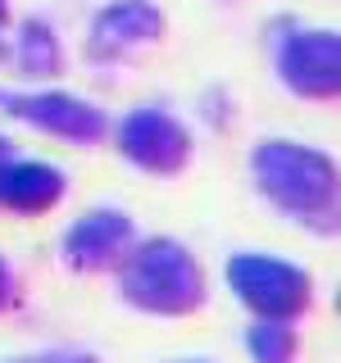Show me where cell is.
I'll return each instance as SVG.
<instances>
[{"mask_svg": "<svg viewBox=\"0 0 341 363\" xmlns=\"http://www.w3.org/2000/svg\"><path fill=\"white\" fill-rule=\"evenodd\" d=\"M250 177H255V191L282 218L301 223L305 232H318V236L337 232L341 191H337V164L328 150L269 136L250 150Z\"/></svg>", "mask_w": 341, "mask_h": 363, "instance_id": "6da1fadb", "label": "cell"}, {"mask_svg": "<svg viewBox=\"0 0 341 363\" xmlns=\"http://www.w3.org/2000/svg\"><path fill=\"white\" fill-rule=\"evenodd\" d=\"M114 272H119V295L151 318H187L210 295L200 259L173 236L132 241V250Z\"/></svg>", "mask_w": 341, "mask_h": 363, "instance_id": "7a4b0ae2", "label": "cell"}, {"mask_svg": "<svg viewBox=\"0 0 341 363\" xmlns=\"http://www.w3.org/2000/svg\"><path fill=\"white\" fill-rule=\"evenodd\" d=\"M223 277H227V291L237 295V304L255 318H269V323H296L314 300L310 272L291 264V259L264 255V250H237L227 259Z\"/></svg>", "mask_w": 341, "mask_h": 363, "instance_id": "3957f363", "label": "cell"}, {"mask_svg": "<svg viewBox=\"0 0 341 363\" xmlns=\"http://www.w3.org/2000/svg\"><path fill=\"white\" fill-rule=\"evenodd\" d=\"M109 132H114L119 155L151 177H178L191 164V128L159 105L128 109L119 118V128H109Z\"/></svg>", "mask_w": 341, "mask_h": 363, "instance_id": "277c9868", "label": "cell"}, {"mask_svg": "<svg viewBox=\"0 0 341 363\" xmlns=\"http://www.w3.org/2000/svg\"><path fill=\"white\" fill-rule=\"evenodd\" d=\"M0 113L28 123L45 136H60V141H73V145H100L109 136V118L105 109H96L91 100L73 96V91H9L0 86Z\"/></svg>", "mask_w": 341, "mask_h": 363, "instance_id": "5b68a950", "label": "cell"}, {"mask_svg": "<svg viewBox=\"0 0 341 363\" xmlns=\"http://www.w3.org/2000/svg\"><path fill=\"white\" fill-rule=\"evenodd\" d=\"M278 77L291 96L332 105L341 91V41L323 28H296L287 23V37H278Z\"/></svg>", "mask_w": 341, "mask_h": 363, "instance_id": "8992f818", "label": "cell"}, {"mask_svg": "<svg viewBox=\"0 0 341 363\" xmlns=\"http://www.w3.org/2000/svg\"><path fill=\"white\" fill-rule=\"evenodd\" d=\"M164 37V14L155 0H109L87 23V60L91 64H119L141 45Z\"/></svg>", "mask_w": 341, "mask_h": 363, "instance_id": "52a82bcc", "label": "cell"}, {"mask_svg": "<svg viewBox=\"0 0 341 363\" xmlns=\"http://www.w3.org/2000/svg\"><path fill=\"white\" fill-rule=\"evenodd\" d=\"M132 241H136V227L123 209H87L82 218L68 223L60 255H64V268L73 272H109L123 264Z\"/></svg>", "mask_w": 341, "mask_h": 363, "instance_id": "ba28073f", "label": "cell"}, {"mask_svg": "<svg viewBox=\"0 0 341 363\" xmlns=\"http://www.w3.org/2000/svg\"><path fill=\"white\" fill-rule=\"evenodd\" d=\"M64 191H68V177L45 159H9L0 168V209L23 213V218L50 213L64 200Z\"/></svg>", "mask_w": 341, "mask_h": 363, "instance_id": "9c48e42d", "label": "cell"}, {"mask_svg": "<svg viewBox=\"0 0 341 363\" xmlns=\"http://www.w3.org/2000/svg\"><path fill=\"white\" fill-rule=\"evenodd\" d=\"M5 55L18 68V77H28V82H50L64 68V45L45 18H23L14 32V45H5Z\"/></svg>", "mask_w": 341, "mask_h": 363, "instance_id": "30bf717a", "label": "cell"}, {"mask_svg": "<svg viewBox=\"0 0 341 363\" xmlns=\"http://www.w3.org/2000/svg\"><path fill=\"white\" fill-rule=\"evenodd\" d=\"M246 354H250V363H296V354H301L296 323L255 318V323L246 327Z\"/></svg>", "mask_w": 341, "mask_h": 363, "instance_id": "8fae6325", "label": "cell"}, {"mask_svg": "<svg viewBox=\"0 0 341 363\" xmlns=\"http://www.w3.org/2000/svg\"><path fill=\"white\" fill-rule=\"evenodd\" d=\"M5 363H96V354H82V350H41V354H23V359H5Z\"/></svg>", "mask_w": 341, "mask_h": 363, "instance_id": "7c38bea8", "label": "cell"}, {"mask_svg": "<svg viewBox=\"0 0 341 363\" xmlns=\"http://www.w3.org/2000/svg\"><path fill=\"white\" fill-rule=\"evenodd\" d=\"M14 300H18V281H14V268H9L5 255H0V313H5Z\"/></svg>", "mask_w": 341, "mask_h": 363, "instance_id": "4fadbf2b", "label": "cell"}, {"mask_svg": "<svg viewBox=\"0 0 341 363\" xmlns=\"http://www.w3.org/2000/svg\"><path fill=\"white\" fill-rule=\"evenodd\" d=\"M5 28H9V5L0 0V60H5Z\"/></svg>", "mask_w": 341, "mask_h": 363, "instance_id": "5bb4252c", "label": "cell"}, {"mask_svg": "<svg viewBox=\"0 0 341 363\" xmlns=\"http://www.w3.org/2000/svg\"><path fill=\"white\" fill-rule=\"evenodd\" d=\"M9 159H14V141H9V136H0V168H5Z\"/></svg>", "mask_w": 341, "mask_h": 363, "instance_id": "9a60e30c", "label": "cell"}, {"mask_svg": "<svg viewBox=\"0 0 341 363\" xmlns=\"http://www.w3.org/2000/svg\"><path fill=\"white\" fill-rule=\"evenodd\" d=\"M168 363H214V359H168Z\"/></svg>", "mask_w": 341, "mask_h": 363, "instance_id": "2e32d148", "label": "cell"}]
</instances>
